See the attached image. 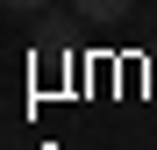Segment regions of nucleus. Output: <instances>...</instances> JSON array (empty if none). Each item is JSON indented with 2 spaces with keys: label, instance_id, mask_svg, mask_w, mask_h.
<instances>
[{
  "label": "nucleus",
  "instance_id": "obj_1",
  "mask_svg": "<svg viewBox=\"0 0 157 150\" xmlns=\"http://www.w3.org/2000/svg\"><path fill=\"white\" fill-rule=\"evenodd\" d=\"M71 14H86V21H121V14H136V0H71Z\"/></svg>",
  "mask_w": 157,
  "mask_h": 150
},
{
  "label": "nucleus",
  "instance_id": "obj_2",
  "mask_svg": "<svg viewBox=\"0 0 157 150\" xmlns=\"http://www.w3.org/2000/svg\"><path fill=\"white\" fill-rule=\"evenodd\" d=\"M0 7H7V14H43L50 0H0Z\"/></svg>",
  "mask_w": 157,
  "mask_h": 150
}]
</instances>
